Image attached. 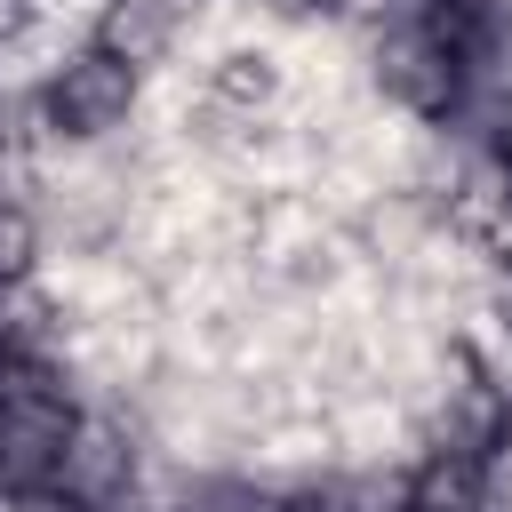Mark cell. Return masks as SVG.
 Listing matches in <instances>:
<instances>
[{
	"label": "cell",
	"mask_w": 512,
	"mask_h": 512,
	"mask_svg": "<svg viewBox=\"0 0 512 512\" xmlns=\"http://www.w3.org/2000/svg\"><path fill=\"white\" fill-rule=\"evenodd\" d=\"M128 64L112 56V48H88V56H72L48 88H40V120L56 128V136H96V128H112L120 112H128Z\"/></svg>",
	"instance_id": "6da1fadb"
}]
</instances>
